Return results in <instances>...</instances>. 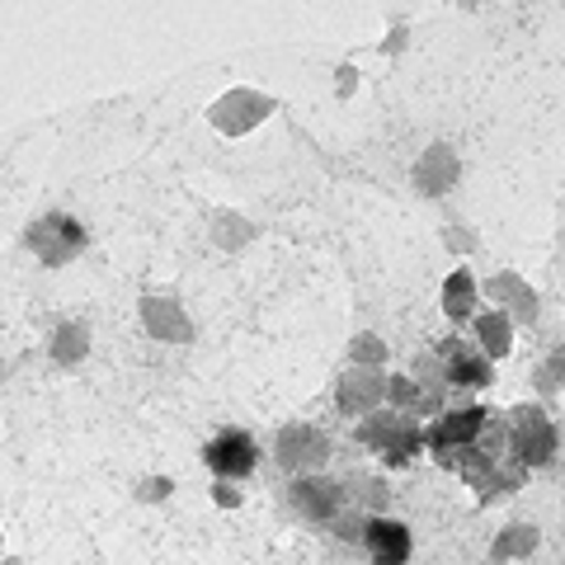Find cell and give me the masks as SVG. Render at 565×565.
<instances>
[{
	"mask_svg": "<svg viewBox=\"0 0 565 565\" xmlns=\"http://www.w3.org/2000/svg\"><path fill=\"white\" fill-rule=\"evenodd\" d=\"M353 438H359L363 448L382 452L386 467H411L415 457L424 452V429H419V419L392 411V405H382V411L363 415L359 429H353Z\"/></svg>",
	"mask_w": 565,
	"mask_h": 565,
	"instance_id": "1",
	"label": "cell"
},
{
	"mask_svg": "<svg viewBox=\"0 0 565 565\" xmlns=\"http://www.w3.org/2000/svg\"><path fill=\"white\" fill-rule=\"evenodd\" d=\"M509 424V457L523 467V471H542L556 462L561 452V434H556V419L546 415V405H514L504 411Z\"/></svg>",
	"mask_w": 565,
	"mask_h": 565,
	"instance_id": "2",
	"label": "cell"
},
{
	"mask_svg": "<svg viewBox=\"0 0 565 565\" xmlns=\"http://www.w3.org/2000/svg\"><path fill=\"white\" fill-rule=\"evenodd\" d=\"M334 457V438L321 429V424H282L278 438H274V462L282 476H311V471H326V462Z\"/></svg>",
	"mask_w": 565,
	"mask_h": 565,
	"instance_id": "3",
	"label": "cell"
},
{
	"mask_svg": "<svg viewBox=\"0 0 565 565\" xmlns=\"http://www.w3.org/2000/svg\"><path fill=\"white\" fill-rule=\"evenodd\" d=\"M24 245L47 264V269H62V264H71L85 250V226L76 217H66V212H47V217H39L29 226Z\"/></svg>",
	"mask_w": 565,
	"mask_h": 565,
	"instance_id": "4",
	"label": "cell"
},
{
	"mask_svg": "<svg viewBox=\"0 0 565 565\" xmlns=\"http://www.w3.org/2000/svg\"><path fill=\"white\" fill-rule=\"evenodd\" d=\"M288 504H292L297 519L330 523L340 509H349V494H344V481H334V476H326V471H311V476H292Z\"/></svg>",
	"mask_w": 565,
	"mask_h": 565,
	"instance_id": "5",
	"label": "cell"
},
{
	"mask_svg": "<svg viewBox=\"0 0 565 565\" xmlns=\"http://www.w3.org/2000/svg\"><path fill=\"white\" fill-rule=\"evenodd\" d=\"M203 462L217 481H245L259 467V444L245 429H222L212 444L203 448Z\"/></svg>",
	"mask_w": 565,
	"mask_h": 565,
	"instance_id": "6",
	"label": "cell"
},
{
	"mask_svg": "<svg viewBox=\"0 0 565 565\" xmlns=\"http://www.w3.org/2000/svg\"><path fill=\"white\" fill-rule=\"evenodd\" d=\"M334 405H340V415H373L386 405V373L382 367H359L349 363L340 382H334Z\"/></svg>",
	"mask_w": 565,
	"mask_h": 565,
	"instance_id": "7",
	"label": "cell"
},
{
	"mask_svg": "<svg viewBox=\"0 0 565 565\" xmlns=\"http://www.w3.org/2000/svg\"><path fill=\"white\" fill-rule=\"evenodd\" d=\"M269 114H274V99H269V95H259V90H226V95L207 109L212 128L226 132V137H241V132L259 128V122L269 118Z\"/></svg>",
	"mask_w": 565,
	"mask_h": 565,
	"instance_id": "8",
	"label": "cell"
},
{
	"mask_svg": "<svg viewBox=\"0 0 565 565\" xmlns=\"http://www.w3.org/2000/svg\"><path fill=\"white\" fill-rule=\"evenodd\" d=\"M438 367H444V382L448 386H490L494 382V367H490V359H481V349H471L467 340H444L438 344Z\"/></svg>",
	"mask_w": 565,
	"mask_h": 565,
	"instance_id": "9",
	"label": "cell"
},
{
	"mask_svg": "<svg viewBox=\"0 0 565 565\" xmlns=\"http://www.w3.org/2000/svg\"><path fill=\"white\" fill-rule=\"evenodd\" d=\"M411 527L401 519H386V514H367L363 523V552L373 556V565H405L411 561Z\"/></svg>",
	"mask_w": 565,
	"mask_h": 565,
	"instance_id": "10",
	"label": "cell"
},
{
	"mask_svg": "<svg viewBox=\"0 0 565 565\" xmlns=\"http://www.w3.org/2000/svg\"><path fill=\"white\" fill-rule=\"evenodd\" d=\"M141 326L151 330V340H166V344L193 340V321L174 297H151V292L141 297Z\"/></svg>",
	"mask_w": 565,
	"mask_h": 565,
	"instance_id": "11",
	"label": "cell"
},
{
	"mask_svg": "<svg viewBox=\"0 0 565 565\" xmlns=\"http://www.w3.org/2000/svg\"><path fill=\"white\" fill-rule=\"evenodd\" d=\"M486 292H490L494 311L509 316V326H533L537 321V292L527 288L519 274H494Z\"/></svg>",
	"mask_w": 565,
	"mask_h": 565,
	"instance_id": "12",
	"label": "cell"
},
{
	"mask_svg": "<svg viewBox=\"0 0 565 565\" xmlns=\"http://www.w3.org/2000/svg\"><path fill=\"white\" fill-rule=\"evenodd\" d=\"M457 170H462L457 166V151L444 147V141H434V147L419 156V166H415V184H419V193L438 199V193H448L457 184Z\"/></svg>",
	"mask_w": 565,
	"mask_h": 565,
	"instance_id": "13",
	"label": "cell"
},
{
	"mask_svg": "<svg viewBox=\"0 0 565 565\" xmlns=\"http://www.w3.org/2000/svg\"><path fill=\"white\" fill-rule=\"evenodd\" d=\"M471 330H476V349H481V359L490 363H500L509 349H514V326H509V316L500 311H476L471 316Z\"/></svg>",
	"mask_w": 565,
	"mask_h": 565,
	"instance_id": "14",
	"label": "cell"
},
{
	"mask_svg": "<svg viewBox=\"0 0 565 565\" xmlns=\"http://www.w3.org/2000/svg\"><path fill=\"white\" fill-rule=\"evenodd\" d=\"M444 311H448V321L452 326H462L476 316V278L471 269H452L448 282H444Z\"/></svg>",
	"mask_w": 565,
	"mask_h": 565,
	"instance_id": "15",
	"label": "cell"
},
{
	"mask_svg": "<svg viewBox=\"0 0 565 565\" xmlns=\"http://www.w3.org/2000/svg\"><path fill=\"white\" fill-rule=\"evenodd\" d=\"M85 353H90V326L85 321H62L57 330H52V359H57L62 367L81 363Z\"/></svg>",
	"mask_w": 565,
	"mask_h": 565,
	"instance_id": "16",
	"label": "cell"
},
{
	"mask_svg": "<svg viewBox=\"0 0 565 565\" xmlns=\"http://www.w3.org/2000/svg\"><path fill=\"white\" fill-rule=\"evenodd\" d=\"M537 523H509L500 537H494V546H490V556L494 561H519V556H527L537 546Z\"/></svg>",
	"mask_w": 565,
	"mask_h": 565,
	"instance_id": "17",
	"label": "cell"
},
{
	"mask_svg": "<svg viewBox=\"0 0 565 565\" xmlns=\"http://www.w3.org/2000/svg\"><path fill=\"white\" fill-rule=\"evenodd\" d=\"M386 405L401 415H415L419 419V386L411 373H386Z\"/></svg>",
	"mask_w": 565,
	"mask_h": 565,
	"instance_id": "18",
	"label": "cell"
},
{
	"mask_svg": "<svg viewBox=\"0 0 565 565\" xmlns=\"http://www.w3.org/2000/svg\"><path fill=\"white\" fill-rule=\"evenodd\" d=\"M344 494H359L367 514H386V504H392V490L377 476H353V481H344Z\"/></svg>",
	"mask_w": 565,
	"mask_h": 565,
	"instance_id": "19",
	"label": "cell"
},
{
	"mask_svg": "<svg viewBox=\"0 0 565 565\" xmlns=\"http://www.w3.org/2000/svg\"><path fill=\"white\" fill-rule=\"evenodd\" d=\"M349 363H359V367H382V363H386V344L377 340V334H359V340L349 344Z\"/></svg>",
	"mask_w": 565,
	"mask_h": 565,
	"instance_id": "20",
	"label": "cell"
},
{
	"mask_svg": "<svg viewBox=\"0 0 565 565\" xmlns=\"http://www.w3.org/2000/svg\"><path fill=\"white\" fill-rule=\"evenodd\" d=\"M363 523H367V514H359V509H340V514H334L326 527L340 542H353V546H363Z\"/></svg>",
	"mask_w": 565,
	"mask_h": 565,
	"instance_id": "21",
	"label": "cell"
},
{
	"mask_svg": "<svg viewBox=\"0 0 565 565\" xmlns=\"http://www.w3.org/2000/svg\"><path fill=\"white\" fill-rule=\"evenodd\" d=\"M561 367H565V353L556 349V353H552V359H546V363H542V373H537V386H542V392H546V396H552V392H556V386H561Z\"/></svg>",
	"mask_w": 565,
	"mask_h": 565,
	"instance_id": "22",
	"label": "cell"
},
{
	"mask_svg": "<svg viewBox=\"0 0 565 565\" xmlns=\"http://www.w3.org/2000/svg\"><path fill=\"white\" fill-rule=\"evenodd\" d=\"M166 490H170V481H147L141 486V500H166Z\"/></svg>",
	"mask_w": 565,
	"mask_h": 565,
	"instance_id": "23",
	"label": "cell"
},
{
	"mask_svg": "<svg viewBox=\"0 0 565 565\" xmlns=\"http://www.w3.org/2000/svg\"><path fill=\"white\" fill-rule=\"evenodd\" d=\"M212 494H217V504H226V509H236V504H241V494H236V490H226V481H217V490H212Z\"/></svg>",
	"mask_w": 565,
	"mask_h": 565,
	"instance_id": "24",
	"label": "cell"
},
{
	"mask_svg": "<svg viewBox=\"0 0 565 565\" xmlns=\"http://www.w3.org/2000/svg\"><path fill=\"white\" fill-rule=\"evenodd\" d=\"M0 565H24V561H20V556H6V561H0Z\"/></svg>",
	"mask_w": 565,
	"mask_h": 565,
	"instance_id": "25",
	"label": "cell"
},
{
	"mask_svg": "<svg viewBox=\"0 0 565 565\" xmlns=\"http://www.w3.org/2000/svg\"><path fill=\"white\" fill-rule=\"evenodd\" d=\"M6 373H10V367H6V359H0V382H6Z\"/></svg>",
	"mask_w": 565,
	"mask_h": 565,
	"instance_id": "26",
	"label": "cell"
}]
</instances>
